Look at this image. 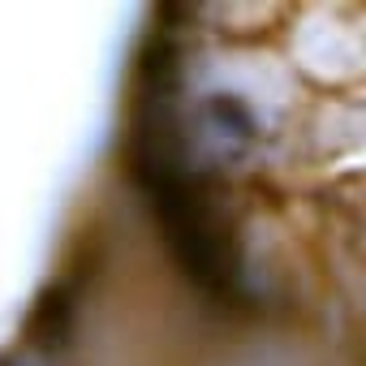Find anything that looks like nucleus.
<instances>
[{"mask_svg": "<svg viewBox=\"0 0 366 366\" xmlns=\"http://www.w3.org/2000/svg\"><path fill=\"white\" fill-rule=\"evenodd\" d=\"M207 117H212V129H216L220 138H233V142L259 138V121H254L250 104L237 99V95H212V99H207Z\"/></svg>", "mask_w": 366, "mask_h": 366, "instance_id": "1", "label": "nucleus"}]
</instances>
